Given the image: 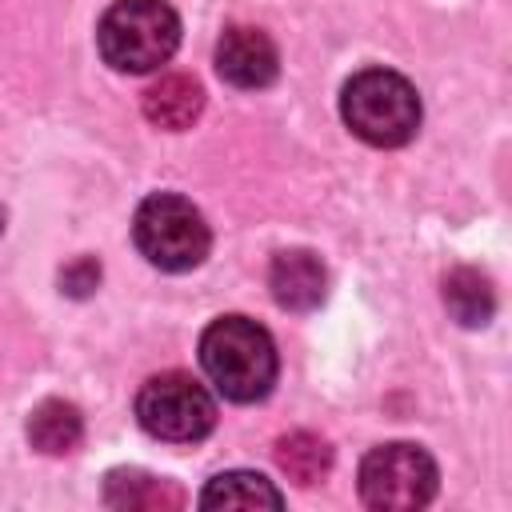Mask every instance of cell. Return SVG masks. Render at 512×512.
<instances>
[{
	"label": "cell",
	"mask_w": 512,
	"mask_h": 512,
	"mask_svg": "<svg viewBox=\"0 0 512 512\" xmlns=\"http://www.w3.org/2000/svg\"><path fill=\"white\" fill-rule=\"evenodd\" d=\"M96 48L116 72H156L180 48V16L168 0H116L96 24Z\"/></svg>",
	"instance_id": "cell-2"
},
{
	"label": "cell",
	"mask_w": 512,
	"mask_h": 512,
	"mask_svg": "<svg viewBox=\"0 0 512 512\" xmlns=\"http://www.w3.org/2000/svg\"><path fill=\"white\" fill-rule=\"evenodd\" d=\"M268 288L272 300L288 312H312L328 292V272L316 252L308 248H284L268 264Z\"/></svg>",
	"instance_id": "cell-8"
},
{
	"label": "cell",
	"mask_w": 512,
	"mask_h": 512,
	"mask_svg": "<svg viewBox=\"0 0 512 512\" xmlns=\"http://www.w3.org/2000/svg\"><path fill=\"white\" fill-rule=\"evenodd\" d=\"M276 464H280V472H284L292 484L312 488L316 480L328 476V468H332V448H328V440H320L316 432H288V436L276 440Z\"/></svg>",
	"instance_id": "cell-14"
},
{
	"label": "cell",
	"mask_w": 512,
	"mask_h": 512,
	"mask_svg": "<svg viewBox=\"0 0 512 512\" xmlns=\"http://www.w3.org/2000/svg\"><path fill=\"white\" fill-rule=\"evenodd\" d=\"M200 368L224 400L256 404L272 392L280 356L264 324L248 316H220L200 336Z\"/></svg>",
	"instance_id": "cell-1"
},
{
	"label": "cell",
	"mask_w": 512,
	"mask_h": 512,
	"mask_svg": "<svg viewBox=\"0 0 512 512\" xmlns=\"http://www.w3.org/2000/svg\"><path fill=\"white\" fill-rule=\"evenodd\" d=\"M96 284H100V264L92 256H80L60 272V292L68 296H88Z\"/></svg>",
	"instance_id": "cell-15"
},
{
	"label": "cell",
	"mask_w": 512,
	"mask_h": 512,
	"mask_svg": "<svg viewBox=\"0 0 512 512\" xmlns=\"http://www.w3.org/2000/svg\"><path fill=\"white\" fill-rule=\"evenodd\" d=\"M24 432H28V444L36 452H44V456H68L84 440V416H80L76 404L52 396V400H40L28 412Z\"/></svg>",
	"instance_id": "cell-11"
},
{
	"label": "cell",
	"mask_w": 512,
	"mask_h": 512,
	"mask_svg": "<svg viewBox=\"0 0 512 512\" xmlns=\"http://www.w3.org/2000/svg\"><path fill=\"white\" fill-rule=\"evenodd\" d=\"M444 308L452 312L456 324L464 328H484L496 312V292H492V280L480 272V268H452L444 276Z\"/></svg>",
	"instance_id": "cell-13"
},
{
	"label": "cell",
	"mask_w": 512,
	"mask_h": 512,
	"mask_svg": "<svg viewBox=\"0 0 512 512\" xmlns=\"http://www.w3.org/2000/svg\"><path fill=\"white\" fill-rule=\"evenodd\" d=\"M132 244L160 272H192L204 264L212 232L192 200L176 192H152L132 216Z\"/></svg>",
	"instance_id": "cell-4"
},
{
	"label": "cell",
	"mask_w": 512,
	"mask_h": 512,
	"mask_svg": "<svg viewBox=\"0 0 512 512\" xmlns=\"http://www.w3.org/2000/svg\"><path fill=\"white\" fill-rule=\"evenodd\" d=\"M104 504L120 512H168L184 504V492L144 468H112L104 476Z\"/></svg>",
	"instance_id": "cell-10"
},
{
	"label": "cell",
	"mask_w": 512,
	"mask_h": 512,
	"mask_svg": "<svg viewBox=\"0 0 512 512\" xmlns=\"http://www.w3.org/2000/svg\"><path fill=\"white\" fill-rule=\"evenodd\" d=\"M356 488H360V500L376 512H412L432 504L440 488V472L420 444L392 440V444H376L360 460Z\"/></svg>",
	"instance_id": "cell-6"
},
{
	"label": "cell",
	"mask_w": 512,
	"mask_h": 512,
	"mask_svg": "<svg viewBox=\"0 0 512 512\" xmlns=\"http://www.w3.org/2000/svg\"><path fill=\"white\" fill-rule=\"evenodd\" d=\"M136 420L164 444H196L216 428L212 392L188 372H156L136 392Z\"/></svg>",
	"instance_id": "cell-5"
},
{
	"label": "cell",
	"mask_w": 512,
	"mask_h": 512,
	"mask_svg": "<svg viewBox=\"0 0 512 512\" xmlns=\"http://www.w3.org/2000/svg\"><path fill=\"white\" fill-rule=\"evenodd\" d=\"M204 112V88L188 72H164L144 92V116L164 132H184Z\"/></svg>",
	"instance_id": "cell-9"
},
{
	"label": "cell",
	"mask_w": 512,
	"mask_h": 512,
	"mask_svg": "<svg viewBox=\"0 0 512 512\" xmlns=\"http://www.w3.org/2000/svg\"><path fill=\"white\" fill-rule=\"evenodd\" d=\"M344 124L372 148H400L420 128V96L392 68H364L340 88Z\"/></svg>",
	"instance_id": "cell-3"
},
{
	"label": "cell",
	"mask_w": 512,
	"mask_h": 512,
	"mask_svg": "<svg viewBox=\"0 0 512 512\" xmlns=\"http://www.w3.org/2000/svg\"><path fill=\"white\" fill-rule=\"evenodd\" d=\"M0 232H4V208H0Z\"/></svg>",
	"instance_id": "cell-16"
},
{
	"label": "cell",
	"mask_w": 512,
	"mask_h": 512,
	"mask_svg": "<svg viewBox=\"0 0 512 512\" xmlns=\"http://www.w3.org/2000/svg\"><path fill=\"white\" fill-rule=\"evenodd\" d=\"M196 504L200 508H284V492L260 472L232 468L212 476Z\"/></svg>",
	"instance_id": "cell-12"
},
{
	"label": "cell",
	"mask_w": 512,
	"mask_h": 512,
	"mask_svg": "<svg viewBox=\"0 0 512 512\" xmlns=\"http://www.w3.org/2000/svg\"><path fill=\"white\" fill-rule=\"evenodd\" d=\"M216 72L224 84L256 92L280 76V52H276L268 32L248 28V24H232L216 40Z\"/></svg>",
	"instance_id": "cell-7"
}]
</instances>
